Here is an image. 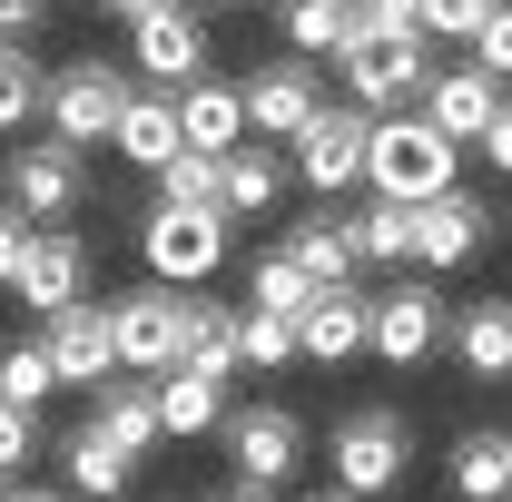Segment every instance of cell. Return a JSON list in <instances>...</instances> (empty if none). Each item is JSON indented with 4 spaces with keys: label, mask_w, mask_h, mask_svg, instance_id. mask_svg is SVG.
Listing matches in <instances>:
<instances>
[{
    "label": "cell",
    "mask_w": 512,
    "mask_h": 502,
    "mask_svg": "<svg viewBox=\"0 0 512 502\" xmlns=\"http://www.w3.org/2000/svg\"><path fill=\"white\" fill-rule=\"evenodd\" d=\"M237 89H247V128H256V138H296V128L325 109V69L296 60V50H286V60H266V69H247Z\"/></svg>",
    "instance_id": "4fadbf2b"
},
{
    "label": "cell",
    "mask_w": 512,
    "mask_h": 502,
    "mask_svg": "<svg viewBox=\"0 0 512 502\" xmlns=\"http://www.w3.org/2000/svg\"><path fill=\"white\" fill-rule=\"evenodd\" d=\"M0 502H10V483H0Z\"/></svg>",
    "instance_id": "bcb514c9"
},
{
    "label": "cell",
    "mask_w": 512,
    "mask_h": 502,
    "mask_svg": "<svg viewBox=\"0 0 512 502\" xmlns=\"http://www.w3.org/2000/svg\"><path fill=\"white\" fill-rule=\"evenodd\" d=\"M473 60L493 69V79H512V0H493V20L473 30Z\"/></svg>",
    "instance_id": "74e56055"
},
{
    "label": "cell",
    "mask_w": 512,
    "mask_h": 502,
    "mask_svg": "<svg viewBox=\"0 0 512 502\" xmlns=\"http://www.w3.org/2000/svg\"><path fill=\"white\" fill-rule=\"evenodd\" d=\"M109 148H119L128 168H168L188 138H178V89H128V109H119V128H109Z\"/></svg>",
    "instance_id": "d6986e66"
},
{
    "label": "cell",
    "mask_w": 512,
    "mask_h": 502,
    "mask_svg": "<svg viewBox=\"0 0 512 502\" xmlns=\"http://www.w3.org/2000/svg\"><path fill=\"white\" fill-rule=\"evenodd\" d=\"M276 247L296 256V266H306L316 286H345V276H355V237H345V217H335V207H316V217H296V227H286Z\"/></svg>",
    "instance_id": "d4e9b609"
},
{
    "label": "cell",
    "mask_w": 512,
    "mask_h": 502,
    "mask_svg": "<svg viewBox=\"0 0 512 502\" xmlns=\"http://www.w3.org/2000/svg\"><path fill=\"white\" fill-rule=\"evenodd\" d=\"M188 296V325H178V365H197V375H237V325H247V306H227V296H207V286H178Z\"/></svg>",
    "instance_id": "44dd1931"
},
{
    "label": "cell",
    "mask_w": 512,
    "mask_h": 502,
    "mask_svg": "<svg viewBox=\"0 0 512 502\" xmlns=\"http://www.w3.org/2000/svg\"><path fill=\"white\" fill-rule=\"evenodd\" d=\"M40 99H50V69L30 60V40H0V138L40 119Z\"/></svg>",
    "instance_id": "4dcf8cb0"
},
{
    "label": "cell",
    "mask_w": 512,
    "mask_h": 502,
    "mask_svg": "<svg viewBox=\"0 0 512 502\" xmlns=\"http://www.w3.org/2000/svg\"><path fill=\"white\" fill-rule=\"evenodd\" d=\"M197 10H247V0H197Z\"/></svg>",
    "instance_id": "f6af8a7d"
},
{
    "label": "cell",
    "mask_w": 512,
    "mask_h": 502,
    "mask_svg": "<svg viewBox=\"0 0 512 502\" xmlns=\"http://www.w3.org/2000/svg\"><path fill=\"white\" fill-rule=\"evenodd\" d=\"M178 138H188V148H217V158H227V148H247V89H237V79H217V69L188 79V89H178Z\"/></svg>",
    "instance_id": "ffe728a7"
},
{
    "label": "cell",
    "mask_w": 512,
    "mask_h": 502,
    "mask_svg": "<svg viewBox=\"0 0 512 502\" xmlns=\"http://www.w3.org/2000/svg\"><path fill=\"white\" fill-rule=\"evenodd\" d=\"M10 502H69V493H50V483H10Z\"/></svg>",
    "instance_id": "7bdbcfd3"
},
{
    "label": "cell",
    "mask_w": 512,
    "mask_h": 502,
    "mask_svg": "<svg viewBox=\"0 0 512 502\" xmlns=\"http://www.w3.org/2000/svg\"><path fill=\"white\" fill-rule=\"evenodd\" d=\"M276 30L296 60H335L355 40V0H276Z\"/></svg>",
    "instance_id": "484cf974"
},
{
    "label": "cell",
    "mask_w": 512,
    "mask_h": 502,
    "mask_svg": "<svg viewBox=\"0 0 512 502\" xmlns=\"http://www.w3.org/2000/svg\"><path fill=\"white\" fill-rule=\"evenodd\" d=\"M128 79H148V89L207 79V10L197 0H148L128 20Z\"/></svg>",
    "instance_id": "277c9868"
},
{
    "label": "cell",
    "mask_w": 512,
    "mask_h": 502,
    "mask_svg": "<svg viewBox=\"0 0 512 502\" xmlns=\"http://www.w3.org/2000/svg\"><path fill=\"white\" fill-rule=\"evenodd\" d=\"M247 306H256V315H286V325H296V315L316 306V276H306V266H296L286 247H266V256L247 266Z\"/></svg>",
    "instance_id": "f1b7e54d"
},
{
    "label": "cell",
    "mask_w": 512,
    "mask_h": 502,
    "mask_svg": "<svg viewBox=\"0 0 512 502\" xmlns=\"http://www.w3.org/2000/svg\"><path fill=\"white\" fill-rule=\"evenodd\" d=\"M227 463H237V483L276 493V483L306 463V424H296L286 404H247V414H227Z\"/></svg>",
    "instance_id": "8fae6325"
},
{
    "label": "cell",
    "mask_w": 512,
    "mask_h": 502,
    "mask_svg": "<svg viewBox=\"0 0 512 502\" xmlns=\"http://www.w3.org/2000/svg\"><path fill=\"white\" fill-rule=\"evenodd\" d=\"M40 20H50V0H0V40H30Z\"/></svg>",
    "instance_id": "60d3db41"
},
{
    "label": "cell",
    "mask_w": 512,
    "mask_h": 502,
    "mask_svg": "<svg viewBox=\"0 0 512 502\" xmlns=\"http://www.w3.org/2000/svg\"><path fill=\"white\" fill-rule=\"evenodd\" d=\"M375 335V296L355 286H316V306L296 315V365H355Z\"/></svg>",
    "instance_id": "2e32d148"
},
{
    "label": "cell",
    "mask_w": 512,
    "mask_h": 502,
    "mask_svg": "<svg viewBox=\"0 0 512 502\" xmlns=\"http://www.w3.org/2000/svg\"><path fill=\"white\" fill-rule=\"evenodd\" d=\"M444 335H453V306L424 286V276H404V286H384V296H375V335H365V355L394 365V375H414L424 355H444Z\"/></svg>",
    "instance_id": "52a82bcc"
},
{
    "label": "cell",
    "mask_w": 512,
    "mask_h": 502,
    "mask_svg": "<svg viewBox=\"0 0 512 502\" xmlns=\"http://www.w3.org/2000/svg\"><path fill=\"white\" fill-rule=\"evenodd\" d=\"M384 30H424V0H355V40H384Z\"/></svg>",
    "instance_id": "8d00e7d4"
},
{
    "label": "cell",
    "mask_w": 512,
    "mask_h": 502,
    "mask_svg": "<svg viewBox=\"0 0 512 502\" xmlns=\"http://www.w3.org/2000/svg\"><path fill=\"white\" fill-rule=\"evenodd\" d=\"M128 60H60L50 69V99H40V119H50V138L60 148H99L109 128H119V109H128Z\"/></svg>",
    "instance_id": "3957f363"
},
{
    "label": "cell",
    "mask_w": 512,
    "mask_h": 502,
    "mask_svg": "<svg viewBox=\"0 0 512 502\" xmlns=\"http://www.w3.org/2000/svg\"><path fill=\"white\" fill-rule=\"evenodd\" d=\"M217 502H266V493H256V483H237V493H217Z\"/></svg>",
    "instance_id": "ee69618b"
},
{
    "label": "cell",
    "mask_w": 512,
    "mask_h": 502,
    "mask_svg": "<svg viewBox=\"0 0 512 502\" xmlns=\"http://www.w3.org/2000/svg\"><path fill=\"white\" fill-rule=\"evenodd\" d=\"M0 394H10V404H50V394H60V365H50V345H40V335L0 355Z\"/></svg>",
    "instance_id": "d6a6232c"
},
{
    "label": "cell",
    "mask_w": 512,
    "mask_h": 502,
    "mask_svg": "<svg viewBox=\"0 0 512 502\" xmlns=\"http://www.w3.org/2000/svg\"><path fill=\"white\" fill-rule=\"evenodd\" d=\"M10 296H20V306H40V315L79 306V296H89V247H79L69 227H40L30 256H20V276H10Z\"/></svg>",
    "instance_id": "e0dca14e"
},
{
    "label": "cell",
    "mask_w": 512,
    "mask_h": 502,
    "mask_svg": "<svg viewBox=\"0 0 512 502\" xmlns=\"http://www.w3.org/2000/svg\"><path fill=\"white\" fill-rule=\"evenodd\" d=\"M394 483H404V424H394L384 404L345 414V424H335V493H355V502H384Z\"/></svg>",
    "instance_id": "9c48e42d"
},
{
    "label": "cell",
    "mask_w": 512,
    "mask_h": 502,
    "mask_svg": "<svg viewBox=\"0 0 512 502\" xmlns=\"http://www.w3.org/2000/svg\"><path fill=\"white\" fill-rule=\"evenodd\" d=\"M158 207H227V158L217 148H178L158 168Z\"/></svg>",
    "instance_id": "1f68e13d"
},
{
    "label": "cell",
    "mask_w": 512,
    "mask_h": 502,
    "mask_svg": "<svg viewBox=\"0 0 512 502\" xmlns=\"http://www.w3.org/2000/svg\"><path fill=\"white\" fill-rule=\"evenodd\" d=\"M128 473H138V453H119L99 424H79V434L60 443V483H69V502H119Z\"/></svg>",
    "instance_id": "7402d4cb"
},
{
    "label": "cell",
    "mask_w": 512,
    "mask_h": 502,
    "mask_svg": "<svg viewBox=\"0 0 512 502\" xmlns=\"http://www.w3.org/2000/svg\"><path fill=\"white\" fill-rule=\"evenodd\" d=\"M345 237H355V266H414V207L375 197V207L345 217Z\"/></svg>",
    "instance_id": "83f0119b"
},
{
    "label": "cell",
    "mask_w": 512,
    "mask_h": 502,
    "mask_svg": "<svg viewBox=\"0 0 512 502\" xmlns=\"http://www.w3.org/2000/svg\"><path fill=\"white\" fill-rule=\"evenodd\" d=\"M89 10H99V20H138L148 0H89Z\"/></svg>",
    "instance_id": "b9f144b4"
},
{
    "label": "cell",
    "mask_w": 512,
    "mask_h": 502,
    "mask_svg": "<svg viewBox=\"0 0 512 502\" xmlns=\"http://www.w3.org/2000/svg\"><path fill=\"white\" fill-rule=\"evenodd\" d=\"M0 188H10V207H20V217H40V227H60L69 207L89 197V168H79V148H60V138H30V148H10V168H0Z\"/></svg>",
    "instance_id": "30bf717a"
},
{
    "label": "cell",
    "mask_w": 512,
    "mask_h": 502,
    "mask_svg": "<svg viewBox=\"0 0 512 502\" xmlns=\"http://www.w3.org/2000/svg\"><path fill=\"white\" fill-rule=\"evenodd\" d=\"M40 345H50V365H60V384H79V394H99V384L119 375V335H109V296L89 306H60V315H40Z\"/></svg>",
    "instance_id": "7c38bea8"
},
{
    "label": "cell",
    "mask_w": 512,
    "mask_h": 502,
    "mask_svg": "<svg viewBox=\"0 0 512 502\" xmlns=\"http://www.w3.org/2000/svg\"><path fill=\"white\" fill-rule=\"evenodd\" d=\"M483 227H493V217H483V197H473V188L424 197V207H414V266H424V276L473 266V256H483Z\"/></svg>",
    "instance_id": "5bb4252c"
},
{
    "label": "cell",
    "mask_w": 512,
    "mask_h": 502,
    "mask_svg": "<svg viewBox=\"0 0 512 502\" xmlns=\"http://www.w3.org/2000/svg\"><path fill=\"white\" fill-rule=\"evenodd\" d=\"M89 424L119 443V453L148 463V453L168 443V424H158V375H109V384H99V404H89Z\"/></svg>",
    "instance_id": "ac0fdd59"
},
{
    "label": "cell",
    "mask_w": 512,
    "mask_h": 502,
    "mask_svg": "<svg viewBox=\"0 0 512 502\" xmlns=\"http://www.w3.org/2000/svg\"><path fill=\"white\" fill-rule=\"evenodd\" d=\"M365 148H375V119L345 99V109H316V119L286 138V168L316 197H345V188H365Z\"/></svg>",
    "instance_id": "8992f818"
},
{
    "label": "cell",
    "mask_w": 512,
    "mask_h": 502,
    "mask_svg": "<svg viewBox=\"0 0 512 502\" xmlns=\"http://www.w3.org/2000/svg\"><path fill=\"white\" fill-rule=\"evenodd\" d=\"M453 493L463 502H503L512 493V434H463L453 443Z\"/></svg>",
    "instance_id": "f546056e"
},
{
    "label": "cell",
    "mask_w": 512,
    "mask_h": 502,
    "mask_svg": "<svg viewBox=\"0 0 512 502\" xmlns=\"http://www.w3.org/2000/svg\"><path fill=\"white\" fill-rule=\"evenodd\" d=\"M286 178H296L286 148H266V138H256V148H227V217H266V207L286 197Z\"/></svg>",
    "instance_id": "4316f807"
},
{
    "label": "cell",
    "mask_w": 512,
    "mask_h": 502,
    "mask_svg": "<svg viewBox=\"0 0 512 502\" xmlns=\"http://www.w3.org/2000/svg\"><path fill=\"white\" fill-rule=\"evenodd\" d=\"M493 20V0H424V40H473Z\"/></svg>",
    "instance_id": "d590c367"
},
{
    "label": "cell",
    "mask_w": 512,
    "mask_h": 502,
    "mask_svg": "<svg viewBox=\"0 0 512 502\" xmlns=\"http://www.w3.org/2000/svg\"><path fill=\"white\" fill-rule=\"evenodd\" d=\"M30 237H40V217H20V207L0 197V286L20 276V256H30Z\"/></svg>",
    "instance_id": "f35d334b"
},
{
    "label": "cell",
    "mask_w": 512,
    "mask_h": 502,
    "mask_svg": "<svg viewBox=\"0 0 512 502\" xmlns=\"http://www.w3.org/2000/svg\"><path fill=\"white\" fill-rule=\"evenodd\" d=\"M483 158H493V178H512V99L493 109V128H483Z\"/></svg>",
    "instance_id": "ab89813d"
},
{
    "label": "cell",
    "mask_w": 512,
    "mask_h": 502,
    "mask_svg": "<svg viewBox=\"0 0 512 502\" xmlns=\"http://www.w3.org/2000/svg\"><path fill=\"white\" fill-rule=\"evenodd\" d=\"M178 325H188V296L178 286H128L109 296V335H119V375H168L178 365Z\"/></svg>",
    "instance_id": "ba28073f"
},
{
    "label": "cell",
    "mask_w": 512,
    "mask_h": 502,
    "mask_svg": "<svg viewBox=\"0 0 512 502\" xmlns=\"http://www.w3.org/2000/svg\"><path fill=\"white\" fill-rule=\"evenodd\" d=\"M30 453H40V404H10V394H0V483H10Z\"/></svg>",
    "instance_id": "e575fe53"
},
{
    "label": "cell",
    "mask_w": 512,
    "mask_h": 502,
    "mask_svg": "<svg viewBox=\"0 0 512 502\" xmlns=\"http://www.w3.org/2000/svg\"><path fill=\"white\" fill-rule=\"evenodd\" d=\"M335 69H345V99L365 109V119H384V109H414L424 99V79H434V40L424 30H384V40H345L335 50Z\"/></svg>",
    "instance_id": "7a4b0ae2"
},
{
    "label": "cell",
    "mask_w": 512,
    "mask_h": 502,
    "mask_svg": "<svg viewBox=\"0 0 512 502\" xmlns=\"http://www.w3.org/2000/svg\"><path fill=\"white\" fill-rule=\"evenodd\" d=\"M138 256L158 286H207L227 266V207H148L138 217Z\"/></svg>",
    "instance_id": "5b68a950"
},
{
    "label": "cell",
    "mask_w": 512,
    "mask_h": 502,
    "mask_svg": "<svg viewBox=\"0 0 512 502\" xmlns=\"http://www.w3.org/2000/svg\"><path fill=\"white\" fill-rule=\"evenodd\" d=\"M453 365H463V375H483V384H503L512 375V306L503 296H483V306H463L453 315Z\"/></svg>",
    "instance_id": "603a6c76"
},
{
    "label": "cell",
    "mask_w": 512,
    "mask_h": 502,
    "mask_svg": "<svg viewBox=\"0 0 512 502\" xmlns=\"http://www.w3.org/2000/svg\"><path fill=\"white\" fill-rule=\"evenodd\" d=\"M158 424H168L178 443H188V434H217V424H227V384L197 375V365H168V375H158Z\"/></svg>",
    "instance_id": "cb8c5ba5"
},
{
    "label": "cell",
    "mask_w": 512,
    "mask_h": 502,
    "mask_svg": "<svg viewBox=\"0 0 512 502\" xmlns=\"http://www.w3.org/2000/svg\"><path fill=\"white\" fill-rule=\"evenodd\" d=\"M453 168H463V148H453V138L424 119V109H384V119H375V148H365V188H375V197H394V207H424V197L463 188Z\"/></svg>",
    "instance_id": "6da1fadb"
},
{
    "label": "cell",
    "mask_w": 512,
    "mask_h": 502,
    "mask_svg": "<svg viewBox=\"0 0 512 502\" xmlns=\"http://www.w3.org/2000/svg\"><path fill=\"white\" fill-rule=\"evenodd\" d=\"M237 365H256V375L296 365V325H286V315H256V306H247V325H237Z\"/></svg>",
    "instance_id": "836d02e7"
},
{
    "label": "cell",
    "mask_w": 512,
    "mask_h": 502,
    "mask_svg": "<svg viewBox=\"0 0 512 502\" xmlns=\"http://www.w3.org/2000/svg\"><path fill=\"white\" fill-rule=\"evenodd\" d=\"M414 109H424V119L444 128L453 148H483V128H493V109H503V79H493L483 60H463V69H434Z\"/></svg>",
    "instance_id": "9a60e30c"
}]
</instances>
